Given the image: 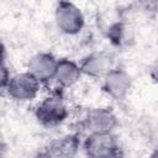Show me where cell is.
<instances>
[{"label":"cell","mask_w":158,"mask_h":158,"mask_svg":"<svg viewBox=\"0 0 158 158\" xmlns=\"http://www.w3.org/2000/svg\"><path fill=\"white\" fill-rule=\"evenodd\" d=\"M69 115L68 105L60 93H52L43 98L35 109V117L43 127H56L62 125Z\"/></svg>","instance_id":"obj_1"},{"label":"cell","mask_w":158,"mask_h":158,"mask_svg":"<svg viewBox=\"0 0 158 158\" xmlns=\"http://www.w3.org/2000/svg\"><path fill=\"white\" fill-rule=\"evenodd\" d=\"M54 22L62 33L74 36L81 32L84 28L85 17L75 4L69 1H59L54 9Z\"/></svg>","instance_id":"obj_2"},{"label":"cell","mask_w":158,"mask_h":158,"mask_svg":"<svg viewBox=\"0 0 158 158\" xmlns=\"http://www.w3.org/2000/svg\"><path fill=\"white\" fill-rule=\"evenodd\" d=\"M41 89V83L27 70L11 75L6 86L7 95L15 101H31L33 100Z\"/></svg>","instance_id":"obj_3"},{"label":"cell","mask_w":158,"mask_h":158,"mask_svg":"<svg viewBox=\"0 0 158 158\" xmlns=\"http://www.w3.org/2000/svg\"><path fill=\"white\" fill-rule=\"evenodd\" d=\"M83 126L89 133H112L118 126V118L110 107H94L86 112Z\"/></svg>","instance_id":"obj_4"},{"label":"cell","mask_w":158,"mask_h":158,"mask_svg":"<svg viewBox=\"0 0 158 158\" xmlns=\"http://www.w3.org/2000/svg\"><path fill=\"white\" fill-rule=\"evenodd\" d=\"M81 147L88 158H102L120 151L118 141L112 133H89L81 142Z\"/></svg>","instance_id":"obj_5"},{"label":"cell","mask_w":158,"mask_h":158,"mask_svg":"<svg viewBox=\"0 0 158 158\" xmlns=\"http://www.w3.org/2000/svg\"><path fill=\"white\" fill-rule=\"evenodd\" d=\"M132 88V78L123 68H112L102 78V91L114 100L126 98Z\"/></svg>","instance_id":"obj_6"},{"label":"cell","mask_w":158,"mask_h":158,"mask_svg":"<svg viewBox=\"0 0 158 158\" xmlns=\"http://www.w3.org/2000/svg\"><path fill=\"white\" fill-rule=\"evenodd\" d=\"M81 75L93 79H102L105 74L114 68L112 54L105 51H95L86 54L79 63Z\"/></svg>","instance_id":"obj_7"},{"label":"cell","mask_w":158,"mask_h":158,"mask_svg":"<svg viewBox=\"0 0 158 158\" xmlns=\"http://www.w3.org/2000/svg\"><path fill=\"white\" fill-rule=\"evenodd\" d=\"M81 147L78 133H67L53 139L44 149V158H77Z\"/></svg>","instance_id":"obj_8"},{"label":"cell","mask_w":158,"mask_h":158,"mask_svg":"<svg viewBox=\"0 0 158 158\" xmlns=\"http://www.w3.org/2000/svg\"><path fill=\"white\" fill-rule=\"evenodd\" d=\"M57 58L49 52H38L33 54L27 63V72L32 74L41 84L53 80Z\"/></svg>","instance_id":"obj_9"},{"label":"cell","mask_w":158,"mask_h":158,"mask_svg":"<svg viewBox=\"0 0 158 158\" xmlns=\"http://www.w3.org/2000/svg\"><path fill=\"white\" fill-rule=\"evenodd\" d=\"M81 77L79 63L69 58H60L57 60L56 73L53 80L60 88H70L73 86Z\"/></svg>","instance_id":"obj_10"},{"label":"cell","mask_w":158,"mask_h":158,"mask_svg":"<svg viewBox=\"0 0 158 158\" xmlns=\"http://www.w3.org/2000/svg\"><path fill=\"white\" fill-rule=\"evenodd\" d=\"M106 37L116 47L126 46L128 44V41H131L132 38L131 28L123 21H115L106 28Z\"/></svg>","instance_id":"obj_11"},{"label":"cell","mask_w":158,"mask_h":158,"mask_svg":"<svg viewBox=\"0 0 158 158\" xmlns=\"http://www.w3.org/2000/svg\"><path fill=\"white\" fill-rule=\"evenodd\" d=\"M10 78H11V73H10V69L7 68V65L6 64L0 65V90L6 89Z\"/></svg>","instance_id":"obj_12"},{"label":"cell","mask_w":158,"mask_h":158,"mask_svg":"<svg viewBox=\"0 0 158 158\" xmlns=\"http://www.w3.org/2000/svg\"><path fill=\"white\" fill-rule=\"evenodd\" d=\"M5 58H6V48L4 43L0 41V65L5 64Z\"/></svg>","instance_id":"obj_13"},{"label":"cell","mask_w":158,"mask_h":158,"mask_svg":"<svg viewBox=\"0 0 158 158\" xmlns=\"http://www.w3.org/2000/svg\"><path fill=\"white\" fill-rule=\"evenodd\" d=\"M6 147H7V144H6V139H5L4 135L0 132V156H2V153L6 151Z\"/></svg>","instance_id":"obj_14"},{"label":"cell","mask_w":158,"mask_h":158,"mask_svg":"<svg viewBox=\"0 0 158 158\" xmlns=\"http://www.w3.org/2000/svg\"><path fill=\"white\" fill-rule=\"evenodd\" d=\"M102 158H125V157H123L122 151L120 149V151L114 152V153H111V154H109V156H105V157H102Z\"/></svg>","instance_id":"obj_15"},{"label":"cell","mask_w":158,"mask_h":158,"mask_svg":"<svg viewBox=\"0 0 158 158\" xmlns=\"http://www.w3.org/2000/svg\"><path fill=\"white\" fill-rule=\"evenodd\" d=\"M158 156H157V151H153L151 154H149V157L148 158H157Z\"/></svg>","instance_id":"obj_16"},{"label":"cell","mask_w":158,"mask_h":158,"mask_svg":"<svg viewBox=\"0 0 158 158\" xmlns=\"http://www.w3.org/2000/svg\"><path fill=\"white\" fill-rule=\"evenodd\" d=\"M0 158H2V156H0Z\"/></svg>","instance_id":"obj_17"}]
</instances>
